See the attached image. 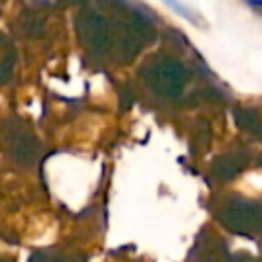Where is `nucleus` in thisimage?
<instances>
[{"label":"nucleus","instance_id":"1","mask_svg":"<svg viewBox=\"0 0 262 262\" xmlns=\"http://www.w3.org/2000/svg\"><path fill=\"white\" fill-rule=\"evenodd\" d=\"M164 2H166L170 8H174L176 12H180L184 18H190V20H194V16H192V10H190L188 6H182L178 0H164Z\"/></svg>","mask_w":262,"mask_h":262}]
</instances>
